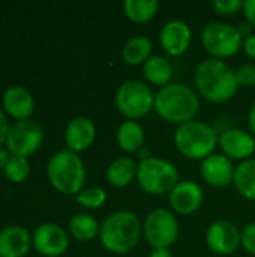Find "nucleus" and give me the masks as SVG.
<instances>
[{"instance_id":"nucleus-1","label":"nucleus","mask_w":255,"mask_h":257,"mask_svg":"<svg viewBox=\"0 0 255 257\" xmlns=\"http://www.w3.org/2000/svg\"><path fill=\"white\" fill-rule=\"evenodd\" d=\"M194 84L197 93L212 104H224L239 90L234 69L227 62L213 57L204 59L197 65Z\"/></svg>"},{"instance_id":"nucleus-2","label":"nucleus","mask_w":255,"mask_h":257,"mask_svg":"<svg viewBox=\"0 0 255 257\" xmlns=\"http://www.w3.org/2000/svg\"><path fill=\"white\" fill-rule=\"evenodd\" d=\"M200 105V95L194 87L171 81L155 93L153 111L165 122L182 125L195 119Z\"/></svg>"},{"instance_id":"nucleus-3","label":"nucleus","mask_w":255,"mask_h":257,"mask_svg":"<svg viewBox=\"0 0 255 257\" xmlns=\"http://www.w3.org/2000/svg\"><path fill=\"white\" fill-rule=\"evenodd\" d=\"M143 233V224L137 214L128 209L114 211L104 218L99 230L102 247L113 254L131 253Z\"/></svg>"},{"instance_id":"nucleus-4","label":"nucleus","mask_w":255,"mask_h":257,"mask_svg":"<svg viewBox=\"0 0 255 257\" xmlns=\"http://www.w3.org/2000/svg\"><path fill=\"white\" fill-rule=\"evenodd\" d=\"M47 178L59 193L77 196L84 190L86 166L78 154L63 149L50 158L47 164Z\"/></svg>"},{"instance_id":"nucleus-5","label":"nucleus","mask_w":255,"mask_h":257,"mask_svg":"<svg viewBox=\"0 0 255 257\" xmlns=\"http://www.w3.org/2000/svg\"><path fill=\"white\" fill-rule=\"evenodd\" d=\"M218 133L213 126L201 120H189L182 123L174 131V146L177 152L194 161H203L218 146Z\"/></svg>"},{"instance_id":"nucleus-6","label":"nucleus","mask_w":255,"mask_h":257,"mask_svg":"<svg viewBox=\"0 0 255 257\" xmlns=\"http://www.w3.org/2000/svg\"><path fill=\"white\" fill-rule=\"evenodd\" d=\"M137 184L138 187L150 196H164L170 194L171 190L180 181L177 167L158 157H150L138 163L137 170Z\"/></svg>"},{"instance_id":"nucleus-7","label":"nucleus","mask_w":255,"mask_h":257,"mask_svg":"<svg viewBox=\"0 0 255 257\" xmlns=\"http://www.w3.org/2000/svg\"><path fill=\"white\" fill-rule=\"evenodd\" d=\"M114 104L126 120H138L153 110L155 93L150 86L141 80H126L117 87Z\"/></svg>"},{"instance_id":"nucleus-8","label":"nucleus","mask_w":255,"mask_h":257,"mask_svg":"<svg viewBox=\"0 0 255 257\" xmlns=\"http://www.w3.org/2000/svg\"><path fill=\"white\" fill-rule=\"evenodd\" d=\"M201 44L203 48L213 59H228L237 54L242 48L243 38L239 35L236 26L228 23L215 21L207 24L201 32Z\"/></svg>"},{"instance_id":"nucleus-9","label":"nucleus","mask_w":255,"mask_h":257,"mask_svg":"<svg viewBox=\"0 0 255 257\" xmlns=\"http://www.w3.org/2000/svg\"><path fill=\"white\" fill-rule=\"evenodd\" d=\"M180 233L179 220L173 211L156 208L150 211L143 223V235L152 248H170Z\"/></svg>"},{"instance_id":"nucleus-10","label":"nucleus","mask_w":255,"mask_h":257,"mask_svg":"<svg viewBox=\"0 0 255 257\" xmlns=\"http://www.w3.org/2000/svg\"><path fill=\"white\" fill-rule=\"evenodd\" d=\"M44 143V128L32 119L17 120L11 125L6 137V149L9 155L29 157L35 154Z\"/></svg>"},{"instance_id":"nucleus-11","label":"nucleus","mask_w":255,"mask_h":257,"mask_svg":"<svg viewBox=\"0 0 255 257\" xmlns=\"http://www.w3.org/2000/svg\"><path fill=\"white\" fill-rule=\"evenodd\" d=\"M206 245L216 256H230L242 245V232L228 220H216L206 230Z\"/></svg>"},{"instance_id":"nucleus-12","label":"nucleus","mask_w":255,"mask_h":257,"mask_svg":"<svg viewBox=\"0 0 255 257\" xmlns=\"http://www.w3.org/2000/svg\"><path fill=\"white\" fill-rule=\"evenodd\" d=\"M32 247L45 257H59L69 247L68 232L56 223H42L32 233Z\"/></svg>"},{"instance_id":"nucleus-13","label":"nucleus","mask_w":255,"mask_h":257,"mask_svg":"<svg viewBox=\"0 0 255 257\" xmlns=\"http://www.w3.org/2000/svg\"><path fill=\"white\" fill-rule=\"evenodd\" d=\"M203 188L191 179H180L168 194L170 208L179 215H191L197 212L203 205Z\"/></svg>"},{"instance_id":"nucleus-14","label":"nucleus","mask_w":255,"mask_h":257,"mask_svg":"<svg viewBox=\"0 0 255 257\" xmlns=\"http://www.w3.org/2000/svg\"><path fill=\"white\" fill-rule=\"evenodd\" d=\"M218 146L221 148V154L228 157L231 161H246L251 160L255 152V137L246 130L242 128H230L219 134Z\"/></svg>"},{"instance_id":"nucleus-15","label":"nucleus","mask_w":255,"mask_h":257,"mask_svg":"<svg viewBox=\"0 0 255 257\" xmlns=\"http://www.w3.org/2000/svg\"><path fill=\"white\" fill-rule=\"evenodd\" d=\"M192 42V30L188 23L182 20L167 21L159 32V44L162 50L173 57L182 56L188 51Z\"/></svg>"},{"instance_id":"nucleus-16","label":"nucleus","mask_w":255,"mask_h":257,"mask_svg":"<svg viewBox=\"0 0 255 257\" xmlns=\"http://www.w3.org/2000/svg\"><path fill=\"white\" fill-rule=\"evenodd\" d=\"M234 164L224 154H212L206 160L201 161L200 173L206 184L215 188H224L233 184L234 179Z\"/></svg>"},{"instance_id":"nucleus-17","label":"nucleus","mask_w":255,"mask_h":257,"mask_svg":"<svg viewBox=\"0 0 255 257\" xmlns=\"http://www.w3.org/2000/svg\"><path fill=\"white\" fill-rule=\"evenodd\" d=\"M2 108L15 120L30 119L35 111V98L32 92L23 86H9L2 95Z\"/></svg>"},{"instance_id":"nucleus-18","label":"nucleus","mask_w":255,"mask_h":257,"mask_svg":"<svg viewBox=\"0 0 255 257\" xmlns=\"http://www.w3.org/2000/svg\"><path fill=\"white\" fill-rule=\"evenodd\" d=\"M96 139V126L92 119L78 116L69 120L65 130V143L69 151L78 154L89 149Z\"/></svg>"},{"instance_id":"nucleus-19","label":"nucleus","mask_w":255,"mask_h":257,"mask_svg":"<svg viewBox=\"0 0 255 257\" xmlns=\"http://www.w3.org/2000/svg\"><path fill=\"white\" fill-rule=\"evenodd\" d=\"M32 248V233L23 226L0 229V257H24Z\"/></svg>"},{"instance_id":"nucleus-20","label":"nucleus","mask_w":255,"mask_h":257,"mask_svg":"<svg viewBox=\"0 0 255 257\" xmlns=\"http://www.w3.org/2000/svg\"><path fill=\"white\" fill-rule=\"evenodd\" d=\"M116 142L125 154L140 152L146 143L144 128L137 120H125L117 128Z\"/></svg>"},{"instance_id":"nucleus-21","label":"nucleus","mask_w":255,"mask_h":257,"mask_svg":"<svg viewBox=\"0 0 255 257\" xmlns=\"http://www.w3.org/2000/svg\"><path fill=\"white\" fill-rule=\"evenodd\" d=\"M137 170H138V163L134 158L120 157L108 164L105 170V178L111 187L123 188L137 178Z\"/></svg>"},{"instance_id":"nucleus-22","label":"nucleus","mask_w":255,"mask_h":257,"mask_svg":"<svg viewBox=\"0 0 255 257\" xmlns=\"http://www.w3.org/2000/svg\"><path fill=\"white\" fill-rule=\"evenodd\" d=\"M152 50H153L152 39L138 35L125 42V45L122 47V59L125 63L132 66L144 65L152 57Z\"/></svg>"},{"instance_id":"nucleus-23","label":"nucleus","mask_w":255,"mask_h":257,"mask_svg":"<svg viewBox=\"0 0 255 257\" xmlns=\"http://www.w3.org/2000/svg\"><path fill=\"white\" fill-rule=\"evenodd\" d=\"M143 75L147 83L162 87L171 83L173 66L165 56L155 54L143 65Z\"/></svg>"},{"instance_id":"nucleus-24","label":"nucleus","mask_w":255,"mask_h":257,"mask_svg":"<svg viewBox=\"0 0 255 257\" xmlns=\"http://www.w3.org/2000/svg\"><path fill=\"white\" fill-rule=\"evenodd\" d=\"M99 230L101 223H98V220L90 214L80 212L69 220V233L74 239L80 242L93 241L99 236Z\"/></svg>"},{"instance_id":"nucleus-25","label":"nucleus","mask_w":255,"mask_h":257,"mask_svg":"<svg viewBox=\"0 0 255 257\" xmlns=\"http://www.w3.org/2000/svg\"><path fill=\"white\" fill-rule=\"evenodd\" d=\"M233 185L242 197L255 202V158L236 166Z\"/></svg>"},{"instance_id":"nucleus-26","label":"nucleus","mask_w":255,"mask_h":257,"mask_svg":"<svg viewBox=\"0 0 255 257\" xmlns=\"http://www.w3.org/2000/svg\"><path fill=\"white\" fill-rule=\"evenodd\" d=\"M159 9L156 0H126L123 3V12L126 18L135 24H146L150 21Z\"/></svg>"},{"instance_id":"nucleus-27","label":"nucleus","mask_w":255,"mask_h":257,"mask_svg":"<svg viewBox=\"0 0 255 257\" xmlns=\"http://www.w3.org/2000/svg\"><path fill=\"white\" fill-rule=\"evenodd\" d=\"M30 163L26 157H18V155H9L5 167H3V173L8 178V181L14 182V184H21L24 182L29 175H30Z\"/></svg>"},{"instance_id":"nucleus-28","label":"nucleus","mask_w":255,"mask_h":257,"mask_svg":"<svg viewBox=\"0 0 255 257\" xmlns=\"http://www.w3.org/2000/svg\"><path fill=\"white\" fill-rule=\"evenodd\" d=\"M77 202L86 209H98L107 202V191L101 187H89L77 194Z\"/></svg>"},{"instance_id":"nucleus-29","label":"nucleus","mask_w":255,"mask_h":257,"mask_svg":"<svg viewBox=\"0 0 255 257\" xmlns=\"http://www.w3.org/2000/svg\"><path fill=\"white\" fill-rule=\"evenodd\" d=\"M236 80L239 87H254L255 86V65L254 63H242L234 69Z\"/></svg>"},{"instance_id":"nucleus-30","label":"nucleus","mask_w":255,"mask_h":257,"mask_svg":"<svg viewBox=\"0 0 255 257\" xmlns=\"http://www.w3.org/2000/svg\"><path fill=\"white\" fill-rule=\"evenodd\" d=\"M243 3L245 2H242V0H213L212 8L215 9V12H218L221 15H231V14L242 11Z\"/></svg>"},{"instance_id":"nucleus-31","label":"nucleus","mask_w":255,"mask_h":257,"mask_svg":"<svg viewBox=\"0 0 255 257\" xmlns=\"http://www.w3.org/2000/svg\"><path fill=\"white\" fill-rule=\"evenodd\" d=\"M242 247L246 253L255 256V221L246 224L242 230Z\"/></svg>"},{"instance_id":"nucleus-32","label":"nucleus","mask_w":255,"mask_h":257,"mask_svg":"<svg viewBox=\"0 0 255 257\" xmlns=\"http://www.w3.org/2000/svg\"><path fill=\"white\" fill-rule=\"evenodd\" d=\"M242 11L245 14V21H248L252 29H255V0H245Z\"/></svg>"},{"instance_id":"nucleus-33","label":"nucleus","mask_w":255,"mask_h":257,"mask_svg":"<svg viewBox=\"0 0 255 257\" xmlns=\"http://www.w3.org/2000/svg\"><path fill=\"white\" fill-rule=\"evenodd\" d=\"M9 122H8V114L3 111V108H0V146L3 143H6V137H8V133H9Z\"/></svg>"},{"instance_id":"nucleus-34","label":"nucleus","mask_w":255,"mask_h":257,"mask_svg":"<svg viewBox=\"0 0 255 257\" xmlns=\"http://www.w3.org/2000/svg\"><path fill=\"white\" fill-rule=\"evenodd\" d=\"M242 48H243V51H245V54L248 57H251V59L255 60V32L251 36H248L246 39H243Z\"/></svg>"},{"instance_id":"nucleus-35","label":"nucleus","mask_w":255,"mask_h":257,"mask_svg":"<svg viewBox=\"0 0 255 257\" xmlns=\"http://www.w3.org/2000/svg\"><path fill=\"white\" fill-rule=\"evenodd\" d=\"M236 29H237V32H239V35L243 38V39H246L248 36H251L254 32V29H252V26L248 23V21H243V23H239L237 26H236Z\"/></svg>"},{"instance_id":"nucleus-36","label":"nucleus","mask_w":255,"mask_h":257,"mask_svg":"<svg viewBox=\"0 0 255 257\" xmlns=\"http://www.w3.org/2000/svg\"><path fill=\"white\" fill-rule=\"evenodd\" d=\"M248 128H249V133L255 137V102L248 113Z\"/></svg>"},{"instance_id":"nucleus-37","label":"nucleus","mask_w":255,"mask_h":257,"mask_svg":"<svg viewBox=\"0 0 255 257\" xmlns=\"http://www.w3.org/2000/svg\"><path fill=\"white\" fill-rule=\"evenodd\" d=\"M149 257H173L170 248H153Z\"/></svg>"},{"instance_id":"nucleus-38","label":"nucleus","mask_w":255,"mask_h":257,"mask_svg":"<svg viewBox=\"0 0 255 257\" xmlns=\"http://www.w3.org/2000/svg\"><path fill=\"white\" fill-rule=\"evenodd\" d=\"M8 158H9L8 151H5V149H2V148H0V169H3V167H5V164H6Z\"/></svg>"},{"instance_id":"nucleus-39","label":"nucleus","mask_w":255,"mask_h":257,"mask_svg":"<svg viewBox=\"0 0 255 257\" xmlns=\"http://www.w3.org/2000/svg\"><path fill=\"white\" fill-rule=\"evenodd\" d=\"M138 154H140V161L147 160V158H150V157H152V155H150V151H149V149H144V148H143Z\"/></svg>"}]
</instances>
